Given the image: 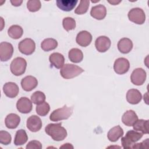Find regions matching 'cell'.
Instances as JSON below:
<instances>
[{"label": "cell", "instance_id": "obj_1", "mask_svg": "<svg viewBox=\"0 0 149 149\" xmlns=\"http://www.w3.org/2000/svg\"><path fill=\"white\" fill-rule=\"evenodd\" d=\"M45 133L56 141L63 140L67 136V131L62 126V123H49L45 127Z\"/></svg>", "mask_w": 149, "mask_h": 149}, {"label": "cell", "instance_id": "obj_2", "mask_svg": "<svg viewBox=\"0 0 149 149\" xmlns=\"http://www.w3.org/2000/svg\"><path fill=\"white\" fill-rule=\"evenodd\" d=\"M143 134L134 130H130L126 133V135L121 139L122 147L124 148H133V146L142 137Z\"/></svg>", "mask_w": 149, "mask_h": 149}, {"label": "cell", "instance_id": "obj_3", "mask_svg": "<svg viewBox=\"0 0 149 149\" xmlns=\"http://www.w3.org/2000/svg\"><path fill=\"white\" fill-rule=\"evenodd\" d=\"M84 72V70L75 65L66 63L64 65L60 70L61 76L65 79L74 78Z\"/></svg>", "mask_w": 149, "mask_h": 149}, {"label": "cell", "instance_id": "obj_4", "mask_svg": "<svg viewBox=\"0 0 149 149\" xmlns=\"http://www.w3.org/2000/svg\"><path fill=\"white\" fill-rule=\"evenodd\" d=\"M73 110V109L72 107L65 105L62 108L53 111L49 116V119L54 122L67 119L72 115Z\"/></svg>", "mask_w": 149, "mask_h": 149}, {"label": "cell", "instance_id": "obj_5", "mask_svg": "<svg viewBox=\"0 0 149 149\" xmlns=\"http://www.w3.org/2000/svg\"><path fill=\"white\" fill-rule=\"evenodd\" d=\"M27 67V62L23 58L17 57L11 62L10 69L12 74L19 76L23 74Z\"/></svg>", "mask_w": 149, "mask_h": 149}, {"label": "cell", "instance_id": "obj_6", "mask_svg": "<svg viewBox=\"0 0 149 149\" xmlns=\"http://www.w3.org/2000/svg\"><path fill=\"white\" fill-rule=\"evenodd\" d=\"M127 16L130 21L137 24H142L146 21V14L144 10L140 8H134L130 9Z\"/></svg>", "mask_w": 149, "mask_h": 149}, {"label": "cell", "instance_id": "obj_7", "mask_svg": "<svg viewBox=\"0 0 149 149\" xmlns=\"http://www.w3.org/2000/svg\"><path fill=\"white\" fill-rule=\"evenodd\" d=\"M18 48L22 54L29 55L34 52L36 49V44L34 40L31 38H24L19 43Z\"/></svg>", "mask_w": 149, "mask_h": 149}, {"label": "cell", "instance_id": "obj_8", "mask_svg": "<svg viewBox=\"0 0 149 149\" xmlns=\"http://www.w3.org/2000/svg\"><path fill=\"white\" fill-rule=\"evenodd\" d=\"M146 77V71L143 68H139L133 70L130 76V80L133 84L141 86L145 82Z\"/></svg>", "mask_w": 149, "mask_h": 149}, {"label": "cell", "instance_id": "obj_9", "mask_svg": "<svg viewBox=\"0 0 149 149\" xmlns=\"http://www.w3.org/2000/svg\"><path fill=\"white\" fill-rule=\"evenodd\" d=\"M13 53V45L8 42H1L0 44V59L5 62L10 59Z\"/></svg>", "mask_w": 149, "mask_h": 149}, {"label": "cell", "instance_id": "obj_10", "mask_svg": "<svg viewBox=\"0 0 149 149\" xmlns=\"http://www.w3.org/2000/svg\"><path fill=\"white\" fill-rule=\"evenodd\" d=\"M130 68L129 61L125 58L116 59L113 64V70L118 74H123L127 73Z\"/></svg>", "mask_w": 149, "mask_h": 149}, {"label": "cell", "instance_id": "obj_11", "mask_svg": "<svg viewBox=\"0 0 149 149\" xmlns=\"http://www.w3.org/2000/svg\"><path fill=\"white\" fill-rule=\"evenodd\" d=\"M16 108L18 111L20 113H28L32 110V101L26 97H21L16 102Z\"/></svg>", "mask_w": 149, "mask_h": 149}, {"label": "cell", "instance_id": "obj_12", "mask_svg": "<svg viewBox=\"0 0 149 149\" xmlns=\"http://www.w3.org/2000/svg\"><path fill=\"white\" fill-rule=\"evenodd\" d=\"M111 44V40L105 36L98 37L95 41V48L100 52H106L110 48Z\"/></svg>", "mask_w": 149, "mask_h": 149}, {"label": "cell", "instance_id": "obj_13", "mask_svg": "<svg viewBox=\"0 0 149 149\" xmlns=\"http://www.w3.org/2000/svg\"><path fill=\"white\" fill-rule=\"evenodd\" d=\"M42 121L37 115H31L27 120L26 126L27 129L32 132H37L42 127Z\"/></svg>", "mask_w": 149, "mask_h": 149}, {"label": "cell", "instance_id": "obj_14", "mask_svg": "<svg viewBox=\"0 0 149 149\" xmlns=\"http://www.w3.org/2000/svg\"><path fill=\"white\" fill-rule=\"evenodd\" d=\"M92 38V35L90 33L86 30H83L77 34L76 41L80 46L86 47L90 44Z\"/></svg>", "mask_w": 149, "mask_h": 149}, {"label": "cell", "instance_id": "obj_15", "mask_svg": "<svg viewBox=\"0 0 149 149\" xmlns=\"http://www.w3.org/2000/svg\"><path fill=\"white\" fill-rule=\"evenodd\" d=\"M38 85L37 79L33 76H27L21 80V86L26 91H31Z\"/></svg>", "mask_w": 149, "mask_h": 149}, {"label": "cell", "instance_id": "obj_16", "mask_svg": "<svg viewBox=\"0 0 149 149\" xmlns=\"http://www.w3.org/2000/svg\"><path fill=\"white\" fill-rule=\"evenodd\" d=\"M3 91L8 97L15 98L19 94V88L15 83L7 82L3 86Z\"/></svg>", "mask_w": 149, "mask_h": 149}, {"label": "cell", "instance_id": "obj_17", "mask_svg": "<svg viewBox=\"0 0 149 149\" xmlns=\"http://www.w3.org/2000/svg\"><path fill=\"white\" fill-rule=\"evenodd\" d=\"M90 15L97 20H102L107 15L106 7L101 4L93 6L90 10Z\"/></svg>", "mask_w": 149, "mask_h": 149}, {"label": "cell", "instance_id": "obj_18", "mask_svg": "<svg viewBox=\"0 0 149 149\" xmlns=\"http://www.w3.org/2000/svg\"><path fill=\"white\" fill-rule=\"evenodd\" d=\"M138 120V116L136 112L133 110H127L122 117V121L124 125L127 126H132Z\"/></svg>", "mask_w": 149, "mask_h": 149}, {"label": "cell", "instance_id": "obj_19", "mask_svg": "<svg viewBox=\"0 0 149 149\" xmlns=\"http://www.w3.org/2000/svg\"><path fill=\"white\" fill-rule=\"evenodd\" d=\"M142 98V95L140 91L137 89H130L126 93L127 101L133 105L139 104Z\"/></svg>", "mask_w": 149, "mask_h": 149}, {"label": "cell", "instance_id": "obj_20", "mask_svg": "<svg viewBox=\"0 0 149 149\" xmlns=\"http://www.w3.org/2000/svg\"><path fill=\"white\" fill-rule=\"evenodd\" d=\"M51 64L56 69H61L64 65L65 58L62 54L59 52H54L49 56Z\"/></svg>", "mask_w": 149, "mask_h": 149}, {"label": "cell", "instance_id": "obj_21", "mask_svg": "<svg viewBox=\"0 0 149 149\" xmlns=\"http://www.w3.org/2000/svg\"><path fill=\"white\" fill-rule=\"evenodd\" d=\"M118 50L122 54H128L133 48V42L130 38H122L118 42Z\"/></svg>", "mask_w": 149, "mask_h": 149}, {"label": "cell", "instance_id": "obj_22", "mask_svg": "<svg viewBox=\"0 0 149 149\" xmlns=\"http://www.w3.org/2000/svg\"><path fill=\"white\" fill-rule=\"evenodd\" d=\"M20 122V116L16 113L8 114L5 119V123L6 127L8 129H13L16 128L19 125Z\"/></svg>", "mask_w": 149, "mask_h": 149}, {"label": "cell", "instance_id": "obj_23", "mask_svg": "<svg viewBox=\"0 0 149 149\" xmlns=\"http://www.w3.org/2000/svg\"><path fill=\"white\" fill-rule=\"evenodd\" d=\"M77 2V0H57L56 1V6L61 10L65 12L73 10Z\"/></svg>", "mask_w": 149, "mask_h": 149}, {"label": "cell", "instance_id": "obj_24", "mask_svg": "<svg viewBox=\"0 0 149 149\" xmlns=\"http://www.w3.org/2000/svg\"><path fill=\"white\" fill-rule=\"evenodd\" d=\"M123 135V129L119 126L117 125L116 126L111 128L107 134V137L108 140L112 142H115Z\"/></svg>", "mask_w": 149, "mask_h": 149}, {"label": "cell", "instance_id": "obj_25", "mask_svg": "<svg viewBox=\"0 0 149 149\" xmlns=\"http://www.w3.org/2000/svg\"><path fill=\"white\" fill-rule=\"evenodd\" d=\"M68 56L70 61L73 63H79L83 59V54L79 48H72L68 53Z\"/></svg>", "mask_w": 149, "mask_h": 149}, {"label": "cell", "instance_id": "obj_26", "mask_svg": "<svg viewBox=\"0 0 149 149\" xmlns=\"http://www.w3.org/2000/svg\"><path fill=\"white\" fill-rule=\"evenodd\" d=\"M8 34L12 38L17 40L22 36L23 34V30L20 26L16 24L12 25L8 29Z\"/></svg>", "mask_w": 149, "mask_h": 149}, {"label": "cell", "instance_id": "obj_27", "mask_svg": "<svg viewBox=\"0 0 149 149\" xmlns=\"http://www.w3.org/2000/svg\"><path fill=\"white\" fill-rule=\"evenodd\" d=\"M132 126L136 131L141 132L143 134L148 133V120H137Z\"/></svg>", "mask_w": 149, "mask_h": 149}, {"label": "cell", "instance_id": "obj_28", "mask_svg": "<svg viewBox=\"0 0 149 149\" xmlns=\"http://www.w3.org/2000/svg\"><path fill=\"white\" fill-rule=\"evenodd\" d=\"M28 140V136L23 129L18 130L15 134L14 144L15 146H22L25 144Z\"/></svg>", "mask_w": 149, "mask_h": 149}, {"label": "cell", "instance_id": "obj_29", "mask_svg": "<svg viewBox=\"0 0 149 149\" xmlns=\"http://www.w3.org/2000/svg\"><path fill=\"white\" fill-rule=\"evenodd\" d=\"M58 46V42L55 39L48 38L44 39L41 44V48L44 51L48 52L55 49Z\"/></svg>", "mask_w": 149, "mask_h": 149}, {"label": "cell", "instance_id": "obj_30", "mask_svg": "<svg viewBox=\"0 0 149 149\" xmlns=\"http://www.w3.org/2000/svg\"><path fill=\"white\" fill-rule=\"evenodd\" d=\"M50 110V106L47 102H44L40 104L37 105L36 111L37 113L41 116L47 115Z\"/></svg>", "mask_w": 149, "mask_h": 149}, {"label": "cell", "instance_id": "obj_31", "mask_svg": "<svg viewBox=\"0 0 149 149\" xmlns=\"http://www.w3.org/2000/svg\"><path fill=\"white\" fill-rule=\"evenodd\" d=\"M46 99L44 93L40 91H36L31 95V100L34 104L38 105L42 103Z\"/></svg>", "mask_w": 149, "mask_h": 149}, {"label": "cell", "instance_id": "obj_32", "mask_svg": "<svg viewBox=\"0 0 149 149\" xmlns=\"http://www.w3.org/2000/svg\"><path fill=\"white\" fill-rule=\"evenodd\" d=\"M90 1L88 0H81L78 6L74 10V13L77 15H83L86 13L89 7Z\"/></svg>", "mask_w": 149, "mask_h": 149}, {"label": "cell", "instance_id": "obj_33", "mask_svg": "<svg viewBox=\"0 0 149 149\" xmlns=\"http://www.w3.org/2000/svg\"><path fill=\"white\" fill-rule=\"evenodd\" d=\"M62 25L65 30L70 31L75 29L76 21L72 17H66L63 18L62 20Z\"/></svg>", "mask_w": 149, "mask_h": 149}, {"label": "cell", "instance_id": "obj_34", "mask_svg": "<svg viewBox=\"0 0 149 149\" xmlns=\"http://www.w3.org/2000/svg\"><path fill=\"white\" fill-rule=\"evenodd\" d=\"M41 3L39 0H29L27 2V8L30 12H35L40 9Z\"/></svg>", "mask_w": 149, "mask_h": 149}, {"label": "cell", "instance_id": "obj_35", "mask_svg": "<svg viewBox=\"0 0 149 149\" xmlns=\"http://www.w3.org/2000/svg\"><path fill=\"white\" fill-rule=\"evenodd\" d=\"M12 137L10 134L5 130L0 131V143L3 145H8L11 143Z\"/></svg>", "mask_w": 149, "mask_h": 149}, {"label": "cell", "instance_id": "obj_36", "mask_svg": "<svg viewBox=\"0 0 149 149\" xmlns=\"http://www.w3.org/2000/svg\"><path fill=\"white\" fill-rule=\"evenodd\" d=\"M26 148V149H41L42 148V144L39 141L32 140L28 143Z\"/></svg>", "mask_w": 149, "mask_h": 149}, {"label": "cell", "instance_id": "obj_37", "mask_svg": "<svg viewBox=\"0 0 149 149\" xmlns=\"http://www.w3.org/2000/svg\"><path fill=\"white\" fill-rule=\"evenodd\" d=\"M11 3L12 4V5L15 6H20L22 3L23 2V1H19V0H14V1H10Z\"/></svg>", "mask_w": 149, "mask_h": 149}, {"label": "cell", "instance_id": "obj_38", "mask_svg": "<svg viewBox=\"0 0 149 149\" xmlns=\"http://www.w3.org/2000/svg\"><path fill=\"white\" fill-rule=\"evenodd\" d=\"M64 147H65V148H73V147L71 145V144H70V143H66V144H64L63 146H62L61 147H60V148H64Z\"/></svg>", "mask_w": 149, "mask_h": 149}, {"label": "cell", "instance_id": "obj_39", "mask_svg": "<svg viewBox=\"0 0 149 149\" xmlns=\"http://www.w3.org/2000/svg\"><path fill=\"white\" fill-rule=\"evenodd\" d=\"M121 1H117L113 0V1H108V2L110 3L111 4L113 5H118L119 3H120Z\"/></svg>", "mask_w": 149, "mask_h": 149}]
</instances>
